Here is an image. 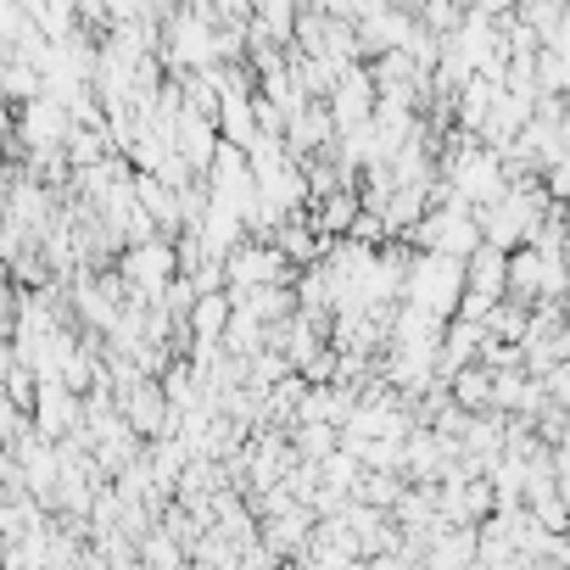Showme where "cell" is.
<instances>
[{
	"label": "cell",
	"mask_w": 570,
	"mask_h": 570,
	"mask_svg": "<svg viewBox=\"0 0 570 570\" xmlns=\"http://www.w3.org/2000/svg\"><path fill=\"white\" fill-rule=\"evenodd\" d=\"M23 135H29V151L62 146V135H68V107H57L51 96L29 101V107H23Z\"/></svg>",
	"instance_id": "1"
},
{
	"label": "cell",
	"mask_w": 570,
	"mask_h": 570,
	"mask_svg": "<svg viewBox=\"0 0 570 570\" xmlns=\"http://www.w3.org/2000/svg\"><path fill=\"white\" fill-rule=\"evenodd\" d=\"M0 96H7V101H23V107L40 101V73L7 57V68H0Z\"/></svg>",
	"instance_id": "2"
},
{
	"label": "cell",
	"mask_w": 570,
	"mask_h": 570,
	"mask_svg": "<svg viewBox=\"0 0 570 570\" xmlns=\"http://www.w3.org/2000/svg\"><path fill=\"white\" fill-rule=\"evenodd\" d=\"M336 442H342L336 425H297V448L308 453V464H325L336 453Z\"/></svg>",
	"instance_id": "3"
}]
</instances>
